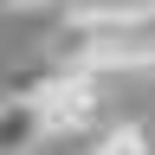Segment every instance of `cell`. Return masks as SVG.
<instances>
[{"label":"cell","mask_w":155,"mask_h":155,"mask_svg":"<svg viewBox=\"0 0 155 155\" xmlns=\"http://www.w3.org/2000/svg\"><path fill=\"white\" fill-rule=\"evenodd\" d=\"M58 65H84L97 78L116 71H155V0H136V7H97L84 0L52 39Z\"/></svg>","instance_id":"1"},{"label":"cell","mask_w":155,"mask_h":155,"mask_svg":"<svg viewBox=\"0 0 155 155\" xmlns=\"http://www.w3.org/2000/svg\"><path fill=\"white\" fill-rule=\"evenodd\" d=\"M45 142V129H39V110H32V97H0V155H26Z\"/></svg>","instance_id":"2"},{"label":"cell","mask_w":155,"mask_h":155,"mask_svg":"<svg viewBox=\"0 0 155 155\" xmlns=\"http://www.w3.org/2000/svg\"><path fill=\"white\" fill-rule=\"evenodd\" d=\"M97 155H149V136L136 123H123V129H110L104 142H97Z\"/></svg>","instance_id":"3"},{"label":"cell","mask_w":155,"mask_h":155,"mask_svg":"<svg viewBox=\"0 0 155 155\" xmlns=\"http://www.w3.org/2000/svg\"><path fill=\"white\" fill-rule=\"evenodd\" d=\"M26 7H84V0H0V13H26Z\"/></svg>","instance_id":"4"}]
</instances>
